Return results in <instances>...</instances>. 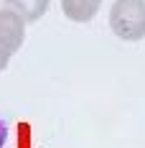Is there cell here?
<instances>
[{
    "label": "cell",
    "mask_w": 145,
    "mask_h": 148,
    "mask_svg": "<svg viewBox=\"0 0 145 148\" xmlns=\"http://www.w3.org/2000/svg\"><path fill=\"white\" fill-rule=\"evenodd\" d=\"M26 41V28H23V18L8 8L0 10V46L15 54Z\"/></svg>",
    "instance_id": "obj_2"
},
{
    "label": "cell",
    "mask_w": 145,
    "mask_h": 148,
    "mask_svg": "<svg viewBox=\"0 0 145 148\" xmlns=\"http://www.w3.org/2000/svg\"><path fill=\"white\" fill-rule=\"evenodd\" d=\"M10 56H13V54H10L8 49H3V46H0V72H3V69L8 66V61H10Z\"/></svg>",
    "instance_id": "obj_5"
},
{
    "label": "cell",
    "mask_w": 145,
    "mask_h": 148,
    "mask_svg": "<svg viewBox=\"0 0 145 148\" xmlns=\"http://www.w3.org/2000/svg\"><path fill=\"white\" fill-rule=\"evenodd\" d=\"M110 28L122 41L145 38V0H115L110 10Z\"/></svg>",
    "instance_id": "obj_1"
},
{
    "label": "cell",
    "mask_w": 145,
    "mask_h": 148,
    "mask_svg": "<svg viewBox=\"0 0 145 148\" xmlns=\"http://www.w3.org/2000/svg\"><path fill=\"white\" fill-rule=\"evenodd\" d=\"M99 5H102V0H61L64 15L74 23H89L97 15Z\"/></svg>",
    "instance_id": "obj_3"
},
{
    "label": "cell",
    "mask_w": 145,
    "mask_h": 148,
    "mask_svg": "<svg viewBox=\"0 0 145 148\" xmlns=\"http://www.w3.org/2000/svg\"><path fill=\"white\" fill-rule=\"evenodd\" d=\"M5 140H8V123L0 118V148H5Z\"/></svg>",
    "instance_id": "obj_6"
},
{
    "label": "cell",
    "mask_w": 145,
    "mask_h": 148,
    "mask_svg": "<svg viewBox=\"0 0 145 148\" xmlns=\"http://www.w3.org/2000/svg\"><path fill=\"white\" fill-rule=\"evenodd\" d=\"M48 3L51 0H5L8 10L18 13L23 21H41V15L48 10Z\"/></svg>",
    "instance_id": "obj_4"
}]
</instances>
